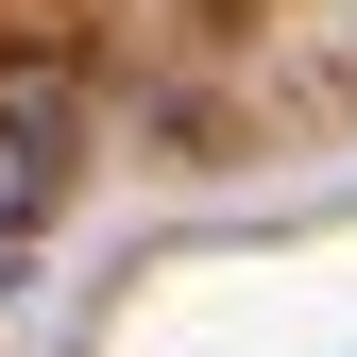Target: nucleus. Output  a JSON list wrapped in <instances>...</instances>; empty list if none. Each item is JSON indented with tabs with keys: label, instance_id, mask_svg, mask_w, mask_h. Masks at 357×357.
I'll return each mask as SVG.
<instances>
[{
	"label": "nucleus",
	"instance_id": "1",
	"mask_svg": "<svg viewBox=\"0 0 357 357\" xmlns=\"http://www.w3.org/2000/svg\"><path fill=\"white\" fill-rule=\"evenodd\" d=\"M68 204V85L52 68H0V255Z\"/></svg>",
	"mask_w": 357,
	"mask_h": 357
}]
</instances>
